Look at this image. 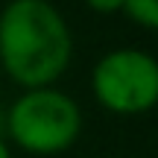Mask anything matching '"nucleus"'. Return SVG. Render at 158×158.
<instances>
[{
	"instance_id": "nucleus-1",
	"label": "nucleus",
	"mask_w": 158,
	"mask_h": 158,
	"mask_svg": "<svg viewBox=\"0 0 158 158\" xmlns=\"http://www.w3.org/2000/svg\"><path fill=\"white\" fill-rule=\"evenodd\" d=\"M70 56V27L50 0H9L0 9V68L23 91L50 88Z\"/></svg>"
},
{
	"instance_id": "nucleus-2",
	"label": "nucleus",
	"mask_w": 158,
	"mask_h": 158,
	"mask_svg": "<svg viewBox=\"0 0 158 158\" xmlns=\"http://www.w3.org/2000/svg\"><path fill=\"white\" fill-rule=\"evenodd\" d=\"M12 143L32 155H59L76 143L82 132V108L59 88H29L6 114Z\"/></svg>"
},
{
	"instance_id": "nucleus-3",
	"label": "nucleus",
	"mask_w": 158,
	"mask_h": 158,
	"mask_svg": "<svg viewBox=\"0 0 158 158\" xmlns=\"http://www.w3.org/2000/svg\"><path fill=\"white\" fill-rule=\"evenodd\" d=\"M91 91L114 114L149 111L158 106V59L138 47H117L94 64Z\"/></svg>"
},
{
	"instance_id": "nucleus-4",
	"label": "nucleus",
	"mask_w": 158,
	"mask_h": 158,
	"mask_svg": "<svg viewBox=\"0 0 158 158\" xmlns=\"http://www.w3.org/2000/svg\"><path fill=\"white\" fill-rule=\"evenodd\" d=\"M123 12L141 27L158 29V0H126Z\"/></svg>"
},
{
	"instance_id": "nucleus-5",
	"label": "nucleus",
	"mask_w": 158,
	"mask_h": 158,
	"mask_svg": "<svg viewBox=\"0 0 158 158\" xmlns=\"http://www.w3.org/2000/svg\"><path fill=\"white\" fill-rule=\"evenodd\" d=\"M123 3H126V0H85V6H88L91 12H97V15H114V12H123Z\"/></svg>"
},
{
	"instance_id": "nucleus-6",
	"label": "nucleus",
	"mask_w": 158,
	"mask_h": 158,
	"mask_svg": "<svg viewBox=\"0 0 158 158\" xmlns=\"http://www.w3.org/2000/svg\"><path fill=\"white\" fill-rule=\"evenodd\" d=\"M0 158H12V149H9V143L0 138Z\"/></svg>"
}]
</instances>
